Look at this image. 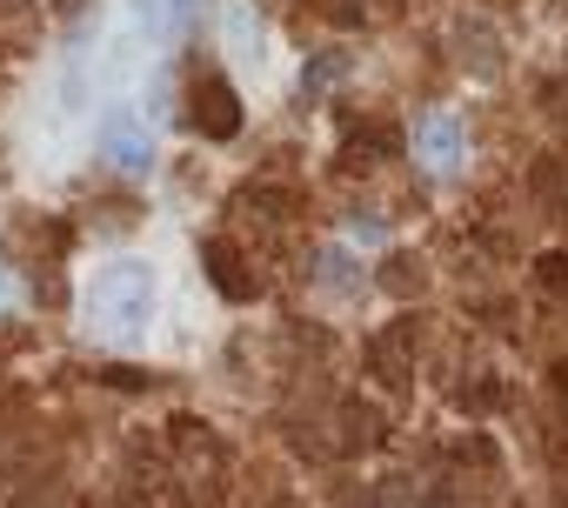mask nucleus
Listing matches in <instances>:
<instances>
[{
  "mask_svg": "<svg viewBox=\"0 0 568 508\" xmlns=\"http://www.w3.org/2000/svg\"><path fill=\"white\" fill-rule=\"evenodd\" d=\"M88 308L101 315L108 335H141L148 315H154V282H148V268H141V262H114V268H101L94 288H88Z\"/></svg>",
  "mask_w": 568,
  "mask_h": 508,
  "instance_id": "f257e3e1",
  "label": "nucleus"
},
{
  "mask_svg": "<svg viewBox=\"0 0 568 508\" xmlns=\"http://www.w3.org/2000/svg\"><path fill=\"white\" fill-rule=\"evenodd\" d=\"M101 148H108V161H114L121 174H148V167H154V134H148L128 108H114V114H108Z\"/></svg>",
  "mask_w": 568,
  "mask_h": 508,
  "instance_id": "f03ea898",
  "label": "nucleus"
},
{
  "mask_svg": "<svg viewBox=\"0 0 568 508\" xmlns=\"http://www.w3.org/2000/svg\"><path fill=\"white\" fill-rule=\"evenodd\" d=\"M194 128H201L207 141H234V134H241V94H234L227 81H201V88H194Z\"/></svg>",
  "mask_w": 568,
  "mask_h": 508,
  "instance_id": "7ed1b4c3",
  "label": "nucleus"
},
{
  "mask_svg": "<svg viewBox=\"0 0 568 508\" xmlns=\"http://www.w3.org/2000/svg\"><path fill=\"white\" fill-rule=\"evenodd\" d=\"M201 268H207V282H214L227 302H254V288H261L254 268L241 262V247H234V241H207V247H201Z\"/></svg>",
  "mask_w": 568,
  "mask_h": 508,
  "instance_id": "20e7f679",
  "label": "nucleus"
},
{
  "mask_svg": "<svg viewBox=\"0 0 568 508\" xmlns=\"http://www.w3.org/2000/svg\"><path fill=\"white\" fill-rule=\"evenodd\" d=\"M528 187H535V201H541L555 221H568V167H561L555 154H541V161L528 167Z\"/></svg>",
  "mask_w": 568,
  "mask_h": 508,
  "instance_id": "39448f33",
  "label": "nucleus"
},
{
  "mask_svg": "<svg viewBox=\"0 0 568 508\" xmlns=\"http://www.w3.org/2000/svg\"><path fill=\"white\" fill-rule=\"evenodd\" d=\"M382 441V408L375 402H342V455Z\"/></svg>",
  "mask_w": 568,
  "mask_h": 508,
  "instance_id": "423d86ee",
  "label": "nucleus"
},
{
  "mask_svg": "<svg viewBox=\"0 0 568 508\" xmlns=\"http://www.w3.org/2000/svg\"><path fill=\"white\" fill-rule=\"evenodd\" d=\"M455 154H462V128H455L448 114L422 121V161H428V167H455Z\"/></svg>",
  "mask_w": 568,
  "mask_h": 508,
  "instance_id": "0eeeda50",
  "label": "nucleus"
},
{
  "mask_svg": "<svg viewBox=\"0 0 568 508\" xmlns=\"http://www.w3.org/2000/svg\"><path fill=\"white\" fill-rule=\"evenodd\" d=\"M408 335H415V328L402 322V328H388V335L368 348V362H375V375H382L388 388H408V362H402V342H408Z\"/></svg>",
  "mask_w": 568,
  "mask_h": 508,
  "instance_id": "6e6552de",
  "label": "nucleus"
},
{
  "mask_svg": "<svg viewBox=\"0 0 568 508\" xmlns=\"http://www.w3.org/2000/svg\"><path fill=\"white\" fill-rule=\"evenodd\" d=\"M201 8H207V0H141V21H154L161 34H181Z\"/></svg>",
  "mask_w": 568,
  "mask_h": 508,
  "instance_id": "1a4fd4ad",
  "label": "nucleus"
},
{
  "mask_svg": "<svg viewBox=\"0 0 568 508\" xmlns=\"http://www.w3.org/2000/svg\"><path fill=\"white\" fill-rule=\"evenodd\" d=\"M462 61H475V74H495V68H501L488 21H462Z\"/></svg>",
  "mask_w": 568,
  "mask_h": 508,
  "instance_id": "9d476101",
  "label": "nucleus"
},
{
  "mask_svg": "<svg viewBox=\"0 0 568 508\" xmlns=\"http://www.w3.org/2000/svg\"><path fill=\"white\" fill-rule=\"evenodd\" d=\"M422 282H428V268L415 262V254H388V268H382L388 295H422Z\"/></svg>",
  "mask_w": 568,
  "mask_h": 508,
  "instance_id": "9b49d317",
  "label": "nucleus"
},
{
  "mask_svg": "<svg viewBox=\"0 0 568 508\" xmlns=\"http://www.w3.org/2000/svg\"><path fill=\"white\" fill-rule=\"evenodd\" d=\"M535 282L548 288V295H561L568 302V254L555 247V254H541V262H535Z\"/></svg>",
  "mask_w": 568,
  "mask_h": 508,
  "instance_id": "f8f14e48",
  "label": "nucleus"
},
{
  "mask_svg": "<svg viewBox=\"0 0 568 508\" xmlns=\"http://www.w3.org/2000/svg\"><path fill=\"white\" fill-rule=\"evenodd\" d=\"M322 282H328V288H355V268H348V254H342V247L322 254Z\"/></svg>",
  "mask_w": 568,
  "mask_h": 508,
  "instance_id": "ddd939ff",
  "label": "nucleus"
},
{
  "mask_svg": "<svg viewBox=\"0 0 568 508\" xmlns=\"http://www.w3.org/2000/svg\"><path fill=\"white\" fill-rule=\"evenodd\" d=\"M342 68H348V61H342V54H322V61H315V68H308V74H302V88H308V94H315V88H328V81H342Z\"/></svg>",
  "mask_w": 568,
  "mask_h": 508,
  "instance_id": "4468645a",
  "label": "nucleus"
},
{
  "mask_svg": "<svg viewBox=\"0 0 568 508\" xmlns=\"http://www.w3.org/2000/svg\"><path fill=\"white\" fill-rule=\"evenodd\" d=\"M548 388H555V408H561V435H568V368H555V375H548Z\"/></svg>",
  "mask_w": 568,
  "mask_h": 508,
  "instance_id": "2eb2a0df",
  "label": "nucleus"
},
{
  "mask_svg": "<svg viewBox=\"0 0 568 508\" xmlns=\"http://www.w3.org/2000/svg\"><path fill=\"white\" fill-rule=\"evenodd\" d=\"M348 234H362V241H382V221H375V214H348Z\"/></svg>",
  "mask_w": 568,
  "mask_h": 508,
  "instance_id": "dca6fc26",
  "label": "nucleus"
},
{
  "mask_svg": "<svg viewBox=\"0 0 568 508\" xmlns=\"http://www.w3.org/2000/svg\"><path fill=\"white\" fill-rule=\"evenodd\" d=\"M54 8H81V0H54Z\"/></svg>",
  "mask_w": 568,
  "mask_h": 508,
  "instance_id": "f3484780",
  "label": "nucleus"
},
{
  "mask_svg": "<svg viewBox=\"0 0 568 508\" xmlns=\"http://www.w3.org/2000/svg\"><path fill=\"white\" fill-rule=\"evenodd\" d=\"M561 508H568V501H561Z\"/></svg>",
  "mask_w": 568,
  "mask_h": 508,
  "instance_id": "a211bd4d",
  "label": "nucleus"
}]
</instances>
